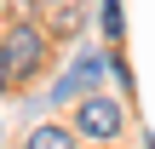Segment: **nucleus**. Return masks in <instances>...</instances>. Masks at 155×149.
Wrapping results in <instances>:
<instances>
[{"mask_svg":"<svg viewBox=\"0 0 155 149\" xmlns=\"http://www.w3.org/2000/svg\"><path fill=\"white\" fill-rule=\"evenodd\" d=\"M98 17H104V34H109V40H121V34H127V11H121V0H104V6H98Z\"/></svg>","mask_w":155,"mask_h":149,"instance_id":"6","label":"nucleus"},{"mask_svg":"<svg viewBox=\"0 0 155 149\" xmlns=\"http://www.w3.org/2000/svg\"><path fill=\"white\" fill-rule=\"evenodd\" d=\"M104 69H109V63H104V57H98L92 46H81V52H75V63H69V75H63V80L52 86V98H69V92H92Z\"/></svg>","mask_w":155,"mask_h":149,"instance_id":"3","label":"nucleus"},{"mask_svg":"<svg viewBox=\"0 0 155 149\" xmlns=\"http://www.w3.org/2000/svg\"><path fill=\"white\" fill-rule=\"evenodd\" d=\"M0 46H6L12 69H17V80H29V75L40 69V57H46V29H40V23H17Z\"/></svg>","mask_w":155,"mask_h":149,"instance_id":"2","label":"nucleus"},{"mask_svg":"<svg viewBox=\"0 0 155 149\" xmlns=\"http://www.w3.org/2000/svg\"><path fill=\"white\" fill-rule=\"evenodd\" d=\"M40 6H46V23H52L58 34L81 29V0H40Z\"/></svg>","mask_w":155,"mask_h":149,"instance_id":"5","label":"nucleus"},{"mask_svg":"<svg viewBox=\"0 0 155 149\" xmlns=\"http://www.w3.org/2000/svg\"><path fill=\"white\" fill-rule=\"evenodd\" d=\"M17 86V69H12V57H6V46H0V92H12Z\"/></svg>","mask_w":155,"mask_h":149,"instance_id":"7","label":"nucleus"},{"mask_svg":"<svg viewBox=\"0 0 155 149\" xmlns=\"http://www.w3.org/2000/svg\"><path fill=\"white\" fill-rule=\"evenodd\" d=\"M150 149H155V138H150Z\"/></svg>","mask_w":155,"mask_h":149,"instance_id":"8","label":"nucleus"},{"mask_svg":"<svg viewBox=\"0 0 155 149\" xmlns=\"http://www.w3.org/2000/svg\"><path fill=\"white\" fill-rule=\"evenodd\" d=\"M23 149H75V126L46 121V126H35V132H29V144H23Z\"/></svg>","mask_w":155,"mask_h":149,"instance_id":"4","label":"nucleus"},{"mask_svg":"<svg viewBox=\"0 0 155 149\" xmlns=\"http://www.w3.org/2000/svg\"><path fill=\"white\" fill-rule=\"evenodd\" d=\"M121 126H127V115H121V103L115 98H81L75 103V132L81 138H92V144H109V138H121Z\"/></svg>","mask_w":155,"mask_h":149,"instance_id":"1","label":"nucleus"}]
</instances>
